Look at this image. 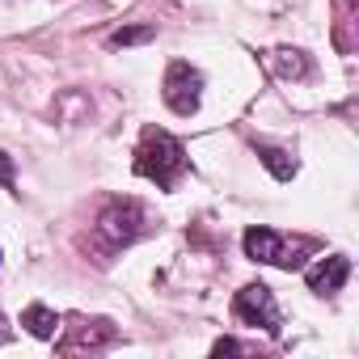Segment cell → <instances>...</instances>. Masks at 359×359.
<instances>
[{"label": "cell", "mask_w": 359, "mask_h": 359, "mask_svg": "<svg viewBox=\"0 0 359 359\" xmlns=\"http://www.w3.org/2000/svg\"><path fill=\"white\" fill-rule=\"evenodd\" d=\"M258 161L279 177V182H292V177H296V156L283 152V148H275V144H258Z\"/></svg>", "instance_id": "10"}, {"label": "cell", "mask_w": 359, "mask_h": 359, "mask_svg": "<svg viewBox=\"0 0 359 359\" xmlns=\"http://www.w3.org/2000/svg\"><path fill=\"white\" fill-rule=\"evenodd\" d=\"M233 313L245 325H262L266 334H279V304H275V296H271L266 283H245L233 296Z\"/></svg>", "instance_id": "4"}, {"label": "cell", "mask_w": 359, "mask_h": 359, "mask_svg": "<svg viewBox=\"0 0 359 359\" xmlns=\"http://www.w3.org/2000/svg\"><path fill=\"white\" fill-rule=\"evenodd\" d=\"M241 245H245V258H254V262H271V266L287 262V245L275 229H250L241 237Z\"/></svg>", "instance_id": "7"}, {"label": "cell", "mask_w": 359, "mask_h": 359, "mask_svg": "<svg viewBox=\"0 0 359 359\" xmlns=\"http://www.w3.org/2000/svg\"><path fill=\"white\" fill-rule=\"evenodd\" d=\"M304 279H309V292H317V296H338V292L346 287V279H351V258H346V254H330V258H321Z\"/></svg>", "instance_id": "6"}, {"label": "cell", "mask_w": 359, "mask_h": 359, "mask_svg": "<svg viewBox=\"0 0 359 359\" xmlns=\"http://www.w3.org/2000/svg\"><path fill=\"white\" fill-rule=\"evenodd\" d=\"M148 224V212L140 199H106V208L97 212L93 229H89V245L97 254V262H110L118 250H127Z\"/></svg>", "instance_id": "1"}, {"label": "cell", "mask_w": 359, "mask_h": 359, "mask_svg": "<svg viewBox=\"0 0 359 359\" xmlns=\"http://www.w3.org/2000/svg\"><path fill=\"white\" fill-rule=\"evenodd\" d=\"M152 39H156V26H127V30L110 34V47H140V43H152Z\"/></svg>", "instance_id": "11"}, {"label": "cell", "mask_w": 359, "mask_h": 359, "mask_svg": "<svg viewBox=\"0 0 359 359\" xmlns=\"http://www.w3.org/2000/svg\"><path fill=\"white\" fill-rule=\"evenodd\" d=\"M161 97H165V106H169L173 114L191 118V114L199 110V102H203V72H199V68H191L187 60H173V64L165 68Z\"/></svg>", "instance_id": "3"}, {"label": "cell", "mask_w": 359, "mask_h": 359, "mask_svg": "<svg viewBox=\"0 0 359 359\" xmlns=\"http://www.w3.org/2000/svg\"><path fill=\"white\" fill-rule=\"evenodd\" d=\"M13 338V330H9V321H5V313H0V346H5Z\"/></svg>", "instance_id": "14"}, {"label": "cell", "mask_w": 359, "mask_h": 359, "mask_svg": "<svg viewBox=\"0 0 359 359\" xmlns=\"http://www.w3.org/2000/svg\"><path fill=\"white\" fill-rule=\"evenodd\" d=\"M135 173L148 177V182H156L161 191H173L177 182H182V173H187V148L177 144L169 131L148 127L140 148H135Z\"/></svg>", "instance_id": "2"}, {"label": "cell", "mask_w": 359, "mask_h": 359, "mask_svg": "<svg viewBox=\"0 0 359 359\" xmlns=\"http://www.w3.org/2000/svg\"><path fill=\"white\" fill-rule=\"evenodd\" d=\"M22 325L34 334V338H55V330H60V317H55V309H47V304H30L26 313H22Z\"/></svg>", "instance_id": "9"}, {"label": "cell", "mask_w": 359, "mask_h": 359, "mask_svg": "<svg viewBox=\"0 0 359 359\" xmlns=\"http://www.w3.org/2000/svg\"><path fill=\"white\" fill-rule=\"evenodd\" d=\"M114 338H118V330H114L106 317H93V321L72 325L68 338L60 342V351H64V355H76V351H102V346H110Z\"/></svg>", "instance_id": "5"}, {"label": "cell", "mask_w": 359, "mask_h": 359, "mask_svg": "<svg viewBox=\"0 0 359 359\" xmlns=\"http://www.w3.org/2000/svg\"><path fill=\"white\" fill-rule=\"evenodd\" d=\"M13 177H18V165L9 152H0V187H13Z\"/></svg>", "instance_id": "12"}, {"label": "cell", "mask_w": 359, "mask_h": 359, "mask_svg": "<svg viewBox=\"0 0 359 359\" xmlns=\"http://www.w3.org/2000/svg\"><path fill=\"white\" fill-rule=\"evenodd\" d=\"M266 64H271V72H275L279 81H309V76H313V60H309L300 47H275V51L266 55Z\"/></svg>", "instance_id": "8"}, {"label": "cell", "mask_w": 359, "mask_h": 359, "mask_svg": "<svg viewBox=\"0 0 359 359\" xmlns=\"http://www.w3.org/2000/svg\"><path fill=\"white\" fill-rule=\"evenodd\" d=\"M212 351H216V355H241V351H245V346H241V342H237V338H220V342H216V346H212Z\"/></svg>", "instance_id": "13"}]
</instances>
